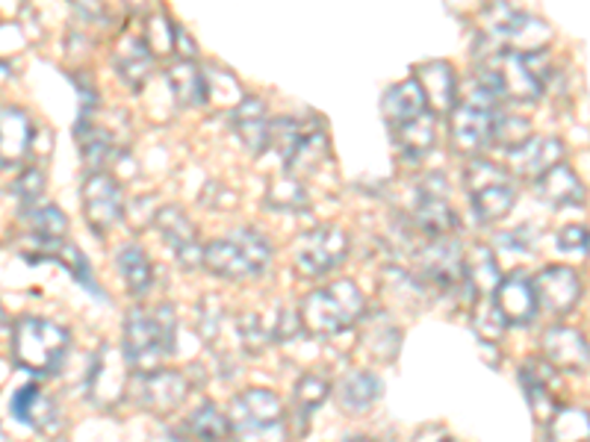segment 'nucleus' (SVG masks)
<instances>
[{
    "label": "nucleus",
    "mask_w": 590,
    "mask_h": 442,
    "mask_svg": "<svg viewBox=\"0 0 590 442\" xmlns=\"http://www.w3.org/2000/svg\"><path fill=\"white\" fill-rule=\"evenodd\" d=\"M41 189H45V175H41L39 168H27L24 175H19V180L12 183V195L24 201V204H36V198L41 195Z\"/></svg>",
    "instance_id": "nucleus-43"
},
{
    "label": "nucleus",
    "mask_w": 590,
    "mask_h": 442,
    "mask_svg": "<svg viewBox=\"0 0 590 442\" xmlns=\"http://www.w3.org/2000/svg\"><path fill=\"white\" fill-rule=\"evenodd\" d=\"M269 145H275L284 166L290 168L292 175L296 171H313L322 159L328 157V136L316 121H311V124H304L299 118L272 121Z\"/></svg>",
    "instance_id": "nucleus-8"
},
{
    "label": "nucleus",
    "mask_w": 590,
    "mask_h": 442,
    "mask_svg": "<svg viewBox=\"0 0 590 442\" xmlns=\"http://www.w3.org/2000/svg\"><path fill=\"white\" fill-rule=\"evenodd\" d=\"M425 112H431V107L417 77L401 80V83L387 88V95H384V118H387V128L390 130L401 128L408 121H417Z\"/></svg>",
    "instance_id": "nucleus-22"
},
{
    "label": "nucleus",
    "mask_w": 590,
    "mask_h": 442,
    "mask_svg": "<svg viewBox=\"0 0 590 442\" xmlns=\"http://www.w3.org/2000/svg\"><path fill=\"white\" fill-rule=\"evenodd\" d=\"M154 225L160 230L162 242L171 248L174 260L183 265V268H195V265H204V248L198 239V227L192 225L190 216L178 210V206H162L160 213L154 216Z\"/></svg>",
    "instance_id": "nucleus-14"
},
{
    "label": "nucleus",
    "mask_w": 590,
    "mask_h": 442,
    "mask_svg": "<svg viewBox=\"0 0 590 442\" xmlns=\"http://www.w3.org/2000/svg\"><path fill=\"white\" fill-rule=\"evenodd\" d=\"M561 163H564V145H561V139L531 136L526 145L510 151L508 159H505V168H508L510 175L538 183L546 171H552V168L561 166Z\"/></svg>",
    "instance_id": "nucleus-18"
},
{
    "label": "nucleus",
    "mask_w": 590,
    "mask_h": 442,
    "mask_svg": "<svg viewBox=\"0 0 590 442\" xmlns=\"http://www.w3.org/2000/svg\"><path fill=\"white\" fill-rule=\"evenodd\" d=\"M301 324L313 336H337L349 331L351 324L366 313V298L354 280H334V284L313 289L299 307Z\"/></svg>",
    "instance_id": "nucleus-2"
},
{
    "label": "nucleus",
    "mask_w": 590,
    "mask_h": 442,
    "mask_svg": "<svg viewBox=\"0 0 590 442\" xmlns=\"http://www.w3.org/2000/svg\"><path fill=\"white\" fill-rule=\"evenodd\" d=\"M53 263H62L65 268H69L71 275H74V280H81L89 292H98L95 289V277H92L89 272V260H86V254H83L81 248L71 246V242H62L60 246V254H57V260Z\"/></svg>",
    "instance_id": "nucleus-42"
},
{
    "label": "nucleus",
    "mask_w": 590,
    "mask_h": 442,
    "mask_svg": "<svg viewBox=\"0 0 590 442\" xmlns=\"http://www.w3.org/2000/svg\"><path fill=\"white\" fill-rule=\"evenodd\" d=\"M33 139L31 116L19 107H3V166H19Z\"/></svg>",
    "instance_id": "nucleus-30"
},
{
    "label": "nucleus",
    "mask_w": 590,
    "mask_h": 442,
    "mask_svg": "<svg viewBox=\"0 0 590 442\" xmlns=\"http://www.w3.org/2000/svg\"><path fill=\"white\" fill-rule=\"evenodd\" d=\"M534 292L543 310L552 315H567L581 301V277L570 265H546L534 277Z\"/></svg>",
    "instance_id": "nucleus-15"
},
{
    "label": "nucleus",
    "mask_w": 590,
    "mask_h": 442,
    "mask_svg": "<svg viewBox=\"0 0 590 442\" xmlns=\"http://www.w3.org/2000/svg\"><path fill=\"white\" fill-rule=\"evenodd\" d=\"M417 272L429 286L441 292H458L460 286H470L467 280V251L455 236L431 239L417 251Z\"/></svg>",
    "instance_id": "nucleus-12"
},
{
    "label": "nucleus",
    "mask_w": 590,
    "mask_h": 442,
    "mask_svg": "<svg viewBox=\"0 0 590 442\" xmlns=\"http://www.w3.org/2000/svg\"><path fill=\"white\" fill-rule=\"evenodd\" d=\"M346 442H372V440H366V437H354V440H346Z\"/></svg>",
    "instance_id": "nucleus-46"
},
{
    "label": "nucleus",
    "mask_w": 590,
    "mask_h": 442,
    "mask_svg": "<svg viewBox=\"0 0 590 442\" xmlns=\"http://www.w3.org/2000/svg\"><path fill=\"white\" fill-rule=\"evenodd\" d=\"M472 324H475V331H479V336H484V339H499V336L505 334V327H508L505 315L499 313V307L493 301V295L487 301H481V304L475 307Z\"/></svg>",
    "instance_id": "nucleus-41"
},
{
    "label": "nucleus",
    "mask_w": 590,
    "mask_h": 442,
    "mask_svg": "<svg viewBox=\"0 0 590 442\" xmlns=\"http://www.w3.org/2000/svg\"><path fill=\"white\" fill-rule=\"evenodd\" d=\"M410 216L417 222L422 234L434 236V239H441V236H451L458 230V213L451 210L449 201L441 195V192H434V189H420V195L413 201V210H410Z\"/></svg>",
    "instance_id": "nucleus-21"
},
{
    "label": "nucleus",
    "mask_w": 590,
    "mask_h": 442,
    "mask_svg": "<svg viewBox=\"0 0 590 442\" xmlns=\"http://www.w3.org/2000/svg\"><path fill=\"white\" fill-rule=\"evenodd\" d=\"M171 95L178 104H207L210 92H207V71L195 65L192 59H181L166 71Z\"/></svg>",
    "instance_id": "nucleus-28"
},
{
    "label": "nucleus",
    "mask_w": 590,
    "mask_h": 442,
    "mask_svg": "<svg viewBox=\"0 0 590 442\" xmlns=\"http://www.w3.org/2000/svg\"><path fill=\"white\" fill-rule=\"evenodd\" d=\"M186 433H190L192 442H228L230 422L216 404L204 402L190 413Z\"/></svg>",
    "instance_id": "nucleus-33"
},
{
    "label": "nucleus",
    "mask_w": 590,
    "mask_h": 442,
    "mask_svg": "<svg viewBox=\"0 0 590 442\" xmlns=\"http://www.w3.org/2000/svg\"><path fill=\"white\" fill-rule=\"evenodd\" d=\"M272 260L269 239L251 227H237L225 236H216L204 248V268L228 280H249L266 272Z\"/></svg>",
    "instance_id": "nucleus-3"
},
{
    "label": "nucleus",
    "mask_w": 590,
    "mask_h": 442,
    "mask_svg": "<svg viewBox=\"0 0 590 442\" xmlns=\"http://www.w3.org/2000/svg\"><path fill=\"white\" fill-rule=\"evenodd\" d=\"M467 280L479 295H493L499 289V263H496V256L484 242H475L472 248H467Z\"/></svg>",
    "instance_id": "nucleus-32"
},
{
    "label": "nucleus",
    "mask_w": 590,
    "mask_h": 442,
    "mask_svg": "<svg viewBox=\"0 0 590 442\" xmlns=\"http://www.w3.org/2000/svg\"><path fill=\"white\" fill-rule=\"evenodd\" d=\"M493 301L508 324H529L541 307L538 292H534V280L526 275L502 277L499 289L493 292Z\"/></svg>",
    "instance_id": "nucleus-19"
},
{
    "label": "nucleus",
    "mask_w": 590,
    "mask_h": 442,
    "mask_svg": "<svg viewBox=\"0 0 590 442\" xmlns=\"http://www.w3.org/2000/svg\"><path fill=\"white\" fill-rule=\"evenodd\" d=\"M550 378H552V366L543 360V363H526L520 369V381H522V390H526V398H529V407L531 413H534V419L543 425L552 422V416L558 413V404H555V398H552V386H550Z\"/></svg>",
    "instance_id": "nucleus-25"
},
{
    "label": "nucleus",
    "mask_w": 590,
    "mask_h": 442,
    "mask_svg": "<svg viewBox=\"0 0 590 442\" xmlns=\"http://www.w3.org/2000/svg\"><path fill=\"white\" fill-rule=\"evenodd\" d=\"M467 189L481 222H502L517 201L510 171L491 159H472L467 168Z\"/></svg>",
    "instance_id": "nucleus-10"
},
{
    "label": "nucleus",
    "mask_w": 590,
    "mask_h": 442,
    "mask_svg": "<svg viewBox=\"0 0 590 442\" xmlns=\"http://www.w3.org/2000/svg\"><path fill=\"white\" fill-rule=\"evenodd\" d=\"M230 121H233V130L240 133L245 147H251V154H261L263 147L269 145L272 121L266 116V104L257 95H245V100L233 109Z\"/></svg>",
    "instance_id": "nucleus-23"
},
{
    "label": "nucleus",
    "mask_w": 590,
    "mask_h": 442,
    "mask_svg": "<svg viewBox=\"0 0 590 442\" xmlns=\"http://www.w3.org/2000/svg\"><path fill=\"white\" fill-rule=\"evenodd\" d=\"M112 59H116V69H119L121 80L131 88H140L148 80L150 65H154V53H150V48L140 36H121Z\"/></svg>",
    "instance_id": "nucleus-26"
},
{
    "label": "nucleus",
    "mask_w": 590,
    "mask_h": 442,
    "mask_svg": "<svg viewBox=\"0 0 590 442\" xmlns=\"http://www.w3.org/2000/svg\"><path fill=\"white\" fill-rule=\"evenodd\" d=\"M413 77L425 92L431 112H451L455 109V104H458V77H455V69L449 62H443V59L422 62Z\"/></svg>",
    "instance_id": "nucleus-20"
},
{
    "label": "nucleus",
    "mask_w": 590,
    "mask_h": 442,
    "mask_svg": "<svg viewBox=\"0 0 590 442\" xmlns=\"http://www.w3.org/2000/svg\"><path fill=\"white\" fill-rule=\"evenodd\" d=\"M399 147L408 157H422L431 145H434V112H425L417 121H408L401 128L390 130Z\"/></svg>",
    "instance_id": "nucleus-36"
},
{
    "label": "nucleus",
    "mask_w": 590,
    "mask_h": 442,
    "mask_svg": "<svg viewBox=\"0 0 590 442\" xmlns=\"http://www.w3.org/2000/svg\"><path fill=\"white\" fill-rule=\"evenodd\" d=\"M363 345L375 354V360L390 363V360H396V351H399L401 345L399 327L387 322L384 315H378V319H372L370 322V334L363 336Z\"/></svg>",
    "instance_id": "nucleus-37"
},
{
    "label": "nucleus",
    "mask_w": 590,
    "mask_h": 442,
    "mask_svg": "<svg viewBox=\"0 0 590 442\" xmlns=\"http://www.w3.org/2000/svg\"><path fill=\"white\" fill-rule=\"evenodd\" d=\"M475 80L491 88L496 98L517 100V104H534L543 95V80L531 57H522L514 50H479Z\"/></svg>",
    "instance_id": "nucleus-4"
},
{
    "label": "nucleus",
    "mask_w": 590,
    "mask_h": 442,
    "mask_svg": "<svg viewBox=\"0 0 590 442\" xmlns=\"http://www.w3.org/2000/svg\"><path fill=\"white\" fill-rule=\"evenodd\" d=\"M190 395V381L174 369H157V372L142 374L136 386V402L154 416H169L186 402Z\"/></svg>",
    "instance_id": "nucleus-16"
},
{
    "label": "nucleus",
    "mask_w": 590,
    "mask_h": 442,
    "mask_svg": "<svg viewBox=\"0 0 590 442\" xmlns=\"http://www.w3.org/2000/svg\"><path fill=\"white\" fill-rule=\"evenodd\" d=\"M481 33L487 48L514 50L522 57L543 53V48L552 41V27L546 21L514 10L508 3H491L481 10Z\"/></svg>",
    "instance_id": "nucleus-5"
},
{
    "label": "nucleus",
    "mask_w": 590,
    "mask_h": 442,
    "mask_svg": "<svg viewBox=\"0 0 590 442\" xmlns=\"http://www.w3.org/2000/svg\"><path fill=\"white\" fill-rule=\"evenodd\" d=\"M546 428L552 442H590V413L576 404H564Z\"/></svg>",
    "instance_id": "nucleus-34"
},
{
    "label": "nucleus",
    "mask_w": 590,
    "mask_h": 442,
    "mask_svg": "<svg viewBox=\"0 0 590 442\" xmlns=\"http://www.w3.org/2000/svg\"><path fill=\"white\" fill-rule=\"evenodd\" d=\"M413 442H458V440H455L446 428L429 425V428H422V431L413 437Z\"/></svg>",
    "instance_id": "nucleus-45"
},
{
    "label": "nucleus",
    "mask_w": 590,
    "mask_h": 442,
    "mask_svg": "<svg viewBox=\"0 0 590 442\" xmlns=\"http://www.w3.org/2000/svg\"><path fill=\"white\" fill-rule=\"evenodd\" d=\"M53 442H65V440H53Z\"/></svg>",
    "instance_id": "nucleus-47"
},
{
    "label": "nucleus",
    "mask_w": 590,
    "mask_h": 442,
    "mask_svg": "<svg viewBox=\"0 0 590 442\" xmlns=\"http://www.w3.org/2000/svg\"><path fill=\"white\" fill-rule=\"evenodd\" d=\"M178 39H181V27H178L166 12L150 15L145 45H148L154 57H166V53H171V50L178 48Z\"/></svg>",
    "instance_id": "nucleus-39"
},
{
    "label": "nucleus",
    "mask_w": 590,
    "mask_h": 442,
    "mask_svg": "<svg viewBox=\"0 0 590 442\" xmlns=\"http://www.w3.org/2000/svg\"><path fill=\"white\" fill-rule=\"evenodd\" d=\"M349 256V234L337 225H320L301 234L292 246V265L304 277H325Z\"/></svg>",
    "instance_id": "nucleus-11"
},
{
    "label": "nucleus",
    "mask_w": 590,
    "mask_h": 442,
    "mask_svg": "<svg viewBox=\"0 0 590 442\" xmlns=\"http://www.w3.org/2000/svg\"><path fill=\"white\" fill-rule=\"evenodd\" d=\"M174 310L169 304L133 307L124 315V360L128 369L140 374L157 372L162 360L174 351Z\"/></svg>",
    "instance_id": "nucleus-1"
},
{
    "label": "nucleus",
    "mask_w": 590,
    "mask_h": 442,
    "mask_svg": "<svg viewBox=\"0 0 590 442\" xmlns=\"http://www.w3.org/2000/svg\"><path fill=\"white\" fill-rule=\"evenodd\" d=\"M228 422L230 431L237 433L242 442L269 440L272 433H278L280 425H284V404L272 390L251 386L230 402Z\"/></svg>",
    "instance_id": "nucleus-9"
},
{
    "label": "nucleus",
    "mask_w": 590,
    "mask_h": 442,
    "mask_svg": "<svg viewBox=\"0 0 590 442\" xmlns=\"http://www.w3.org/2000/svg\"><path fill=\"white\" fill-rule=\"evenodd\" d=\"M69 343L71 336L62 324L39 319V315H24L12 334V357H15V363L31 372L50 374L65 360Z\"/></svg>",
    "instance_id": "nucleus-7"
},
{
    "label": "nucleus",
    "mask_w": 590,
    "mask_h": 442,
    "mask_svg": "<svg viewBox=\"0 0 590 442\" xmlns=\"http://www.w3.org/2000/svg\"><path fill=\"white\" fill-rule=\"evenodd\" d=\"M534 189H538V195H541L546 204L555 206L581 204V201H585V187H581L579 175H576L567 163H561V166H555L552 171H546V175L534 183Z\"/></svg>",
    "instance_id": "nucleus-27"
},
{
    "label": "nucleus",
    "mask_w": 590,
    "mask_h": 442,
    "mask_svg": "<svg viewBox=\"0 0 590 442\" xmlns=\"http://www.w3.org/2000/svg\"><path fill=\"white\" fill-rule=\"evenodd\" d=\"M381 395L378 374L366 372V369H354L340 381L337 386V407L346 416H363L375 407Z\"/></svg>",
    "instance_id": "nucleus-24"
},
{
    "label": "nucleus",
    "mask_w": 590,
    "mask_h": 442,
    "mask_svg": "<svg viewBox=\"0 0 590 442\" xmlns=\"http://www.w3.org/2000/svg\"><path fill=\"white\" fill-rule=\"evenodd\" d=\"M558 248L564 254H585L590 248V230L581 225H567L558 234Z\"/></svg>",
    "instance_id": "nucleus-44"
},
{
    "label": "nucleus",
    "mask_w": 590,
    "mask_h": 442,
    "mask_svg": "<svg viewBox=\"0 0 590 442\" xmlns=\"http://www.w3.org/2000/svg\"><path fill=\"white\" fill-rule=\"evenodd\" d=\"M116 265H119V275L128 286V292L133 298H142V295L150 292L154 286V265H150V256L142 251L140 246H121L119 254H116Z\"/></svg>",
    "instance_id": "nucleus-29"
},
{
    "label": "nucleus",
    "mask_w": 590,
    "mask_h": 442,
    "mask_svg": "<svg viewBox=\"0 0 590 442\" xmlns=\"http://www.w3.org/2000/svg\"><path fill=\"white\" fill-rule=\"evenodd\" d=\"M83 210H86V222L98 236H104L107 230L121 222V213H124V195H121V187L112 180L110 175L104 171H92L83 183Z\"/></svg>",
    "instance_id": "nucleus-13"
},
{
    "label": "nucleus",
    "mask_w": 590,
    "mask_h": 442,
    "mask_svg": "<svg viewBox=\"0 0 590 442\" xmlns=\"http://www.w3.org/2000/svg\"><path fill=\"white\" fill-rule=\"evenodd\" d=\"M10 410L19 422H27L33 425V428H48V425L57 419V407H53V402L41 393L36 383L21 386L19 393L12 395Z\"/></svg>",
    "instance_id": "nucleus-31"
},
{
    "label": "nucleus",
    "mask_w": 590,
    "mask_h": 442,
    "mask_svg": "<svg viewBox=\"0 0 590 442\" xmlns=\"http://www.w3.org/2000/svg\"><path fill=\"white\" fill-rule=\"evenodd\" d=\"M31 234L39 236V239H48V242H62L65 234H69V218H65L60 206L41 204L31 213Z\"/></svg>",
    "instance_id": "nucleus-38"
},
{
    "label": "nucleus",
    "mask_w": 590,
    "mask_h": 442,
    "mask_svg": "<svg viewBox=\"0 0 590 442\" xmlns=\"http://www.w3.org/2000/svg\"><path fill=\"white\" fill-rule=\"evenodd\" d=\"M496 100L499 98L479 80H472L470 86L463 88V95L449 112V139L458 154H475L491 145L496 118H499Z\"/></svg>",
    "instance_id": "nucleus-6"
},
{
    "label": "nucleus",
    "mask_w": 590,
    "mask_h": 442,
    "mask_svg": "<svg viewBox=\"0 0 590 442\" xmlns=\"http://www.w3.org/2000/svg\"><path fill=\"white\" fill-rule=\"evenodd\" d=\"M534 136L531 133V124L522 116H499L496 118V130H493V142L499 147H505V154L522 147L529 139Z\"/></svg>",
    "instance_id": "nucleus-40"
},
{
    "label": "nucleus",
    "mask_w": 590,
    "mask_h": 442,
    "mask_svg": "<svg viewBox=\"0 0 590 442\" xmlns=\"http://www.w3.org/2000/svg\"><path fill=\"white\" fill-rule=\"evenodd\" d=\"M541 348L543 360L552 369H561V372H585L590 366L588 336L576 331V327H567V324H552L550 331L543 334Z\"/></svg>",
    "instance_id": "nucleus-17"
},
{
    "label": "nucleus",
    "mask_w": 590,
    "mask_h": 442,
    "mask_svg": "<svg viewBox=\"0 0 590 442\" xmlns=\"http://www.w3.org/2000/svg\"><path fill=\"white\" fill-rule=\"evenodd\" d=\"M328 393L330 383L322 374H301L299 383L292 386V404H296V416H301V428H308L311 413L320 410Z\"/></svg>",
    "instance_id": "nucleus-35"
}]
</instances>
